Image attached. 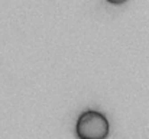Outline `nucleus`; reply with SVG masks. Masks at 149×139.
I'll return each mask as SVG.
<instances>
[{
	"instance_id": "nucleus-1",
	"label": "nucleus",
	"mask_w": 149,
	"mask_h": 139,
	"mask_svg": "<svg viewBox=\"0 0 149 139\" xmlns=\"http://www.w3.org/2000/svg\"><path fill=\"white\" fill-rule=\"evenodd\" d=\"M75 132L80 139H104L109 135V120L97 110H86L77 119Z\"/></svg>"
},
{
	"instance_id": "nucleus-2",
	"label": "nucleus",
	"mask_w": 149,
	"mask_h": 139,
	"mask_svg": "<svg viewBox=\"0 0 149 139\" xmlns=\"http://www.w3.org/2000/svg\"><path fill=\"white\" fill-rule=\"evenodd\" d=\"M109 1H111V3H122V1H125V0H109Z\"/></svg>"
}]
</instances>
